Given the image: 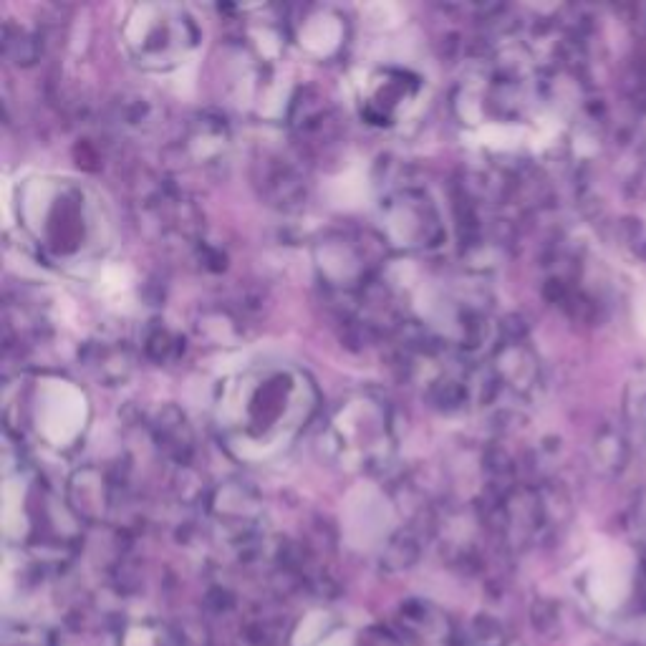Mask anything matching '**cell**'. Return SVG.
<instances>
[{"label": "cell", "mask_w": 646, "mask_h": 646, "mask_svg": "<svg viewBox=\"0 0 646 646\" xmlns=\"http://www.w3.org/2000/svg\"><path fill=\"white\" fill-rule=\"evenodd\" d=\"M122 38L134 64L147 71H170L190 59L200 31L187 8L175 3H142L129 11Z\"/></svg>", "instance_id": "obj_4"}, {"label": "cell", "mask_w": 646, "mask_h": 646, "mask_svg": "<svg viewBox=\"0 0 646 646\" xmlns=\"http://www.w3.org/2000/svg\"><path fill=\"white\" fill-rule=\"evenodd\" d=\"M419 89H422V84L409 71H376L369 79V89L364 96V117L371 124H382V127L399 122L404 109L417 101Z\"/></svg>", "instance_id": "obj_8"}, {"label": "cell", "mask_w": 646, "mask_h": 646, "mask_svg": "<svg viewBox=\"0 0 646 646\" xmlns=\"http://www.w3.org/2000/svg\"><path fill=\"white\" fill-rule=\"evenodd\" d=\"M180 344V336L172 334L167 326H157V329L149 331L147 339H144V351H147L149 359L159 361V364H170V361H175L177 356L182 354Z\"/></svg>", "instance_id": "obj_14"}, {"label": "cell", "mask_w": 646, "mask_h": 646, "mask_svg": "<svg viewBox=\"0 0 646 646\" xmlns=\"http://www.w3.org/2000/svg\"><path fill=\"white\" fill-rule=\"evenodd\" d=\"M81 361L104 384H117L119 379H127L129 369H132V356L124 341H91L81 354Z\"/></svg>", "instance_id": "obj_12"}, {"label": "cell", "mask_w": 646, "mask_h": 646, "mask_svg": "<svg viewBox=\"0 0 646 646\" xmlns=\"http://www.w3.org/2000/svg\"><path fill=\"white\" fill-rule=\"evenodd\" d=\"M318 407L313 382L296 366H253L220 382V437L238 457L286 452Z\"/></svg>", "instance_id": "obj_1"}, {"label": "cell", "mask_w": 646, "mask_h": 646, "mask_svg": "<svg viewBox=\"0 0 646 646\" xmlns=\"http://www.w3.org/2000/svg\"><path fill=\"white\" fill-rule=\"evenodd\" d=\"M255 185L268 205L278 210H296L306 200V177L286 154H263L255 159Z\"/></svg>", "instance_id": "obj_9"}, {"label": "cell", "mask_w": 646, "mask_h": 646, "mask_svg": "<svg viewBox=\"0 0 646 646\" xmlns=\"http://www.w3.org/2000/svg\"><path fill=\"white\" fill-rule=\"evenodd\" d=\"M177 149H180V157H185V165L205 167V170L218 165L230 149L228 124H225V119L212 117V114H197L187 124Z\"/></svg>", "instance_id": "obj_10"}, {"label": "cell", "mask_w": 646, "mask_h": 646, "mask_svg": "<svg viewBox=\"0 0 646 646\" xmlns=\"http://www.w3.org/2000/svg\"><path fill=\"white\" fill-rule=\"evenodd\" d=\"M149 435L162 457L177 467L190 465L192 455H195V432H192L190 422L185 414L177 407H165L149 424Z\"/></svg>", "instance_id": "obj_11"}, {"label": "cell", "mask_w": 646, "mask_h": 646, "mask_svg": "<svg viewBox=\"0 0 646 646\" xmlns=\"http://www.w3.org/2000/svg\"><path fill=\"white\" fill-rule=\"evenodd\" d=\"M321 442L331 460L349 470L376 472L394 452V424L384 399L356 394L341 402L326 422Z\"/></svg>", "instance_id": "obj_3"}, {"label": "cell", "mask_w": 646, "mask_h": 646, "mask_svg": "<svg viewBox=\"0 0 646 646\" xmlns=\"http://www.w3.org/2000/svg\"><path fill=\"white\" fill-rule=\"evenodd\" d=\"M3 51H6L8 59H13L16 64L28 66L38 59V41L31 33L23 31V28L16 31V28L8 23L6 31H3Z\"/></svg>", "instance_id": "obj_15"}, {"label": "cell", "mask_w": 646, "mask_h": 646, "mask_svg": "<svg viewBox=\"0 0 646 646\" xmlns=\"http://www.w3.org/2000/svg\"><path fill=\"white\" fill-rule=\"evenodd\" d=\"M114 122L132 134H147L159 124L157 99L147 94H124L114 101Z\"/></svg>", "instance_id": "obj_13"}, {"label": "cell", "mask_w": 646, "mask_h": 646, "mask_svg": "<svg viewBox=\"0 0 646 646\" xmlns=\"http://www.w3.org/2000/svg\"><path fill=\"white\" fill-rule=\"evenodd\" d=\"M382 238H369L361 233H334L323 238L316 248V265L326 286L344 296H359L369 283L376 281V268L382 255L374 248Z\"/></svg>", "instance_id": "obj_6"}, {"label": "cell", "mask_w": 646, "mask_h": 646, "mask_svg": "<svg viewBox=\"0 0 646 646\" xmlns=\"http://www.w3.org/2000/svg\"><path fill=\"white\" fill-rule=\"evenodd\" d=\"M23 225L46 258L59 265L89 263L106 245L104 212L86 187L71 180H28Z\"/></svg>", "instance_id": "obj_2"}, {"label": "cell", "mask_w": 646, "mask_h": 646, "mask_svg": "<svg viewBox=\"0 0 646 646\" xmlns=\"http://www.w3.org/2000/svg\"><path fill=\"white\" fill-rule=\"evenodd\" d=\"M382 240L407 253L437 250L445 240L440 210L417 185H399L379 202Z\"/></svg>", "instance_id": "obj_5"}, {"label": "cell", "mask_w": 646, "mask_h": 646, "mask_svg": "<svg viewBox=\"0 0 646 646\" xmlns=\"http://www.w3.org/2000/svg\"><path fill=\"white\" fill-rule=\"evenodd\" d=\"M288 127L298 147L308 157H321L336 147L341 139V117L336 106L316 86H303L296 91L288 106Z\"/></svg>", "instance_id": "obj_7"}]
</instances>
